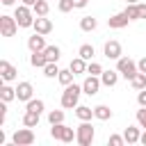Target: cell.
Segmentation results:
<instances>
[{"label": "cell", "mask_w": 146, "mask_h": 146, "mask_svg": "<svg viewBox=\"0 0 146 146\" xmlns=\"http://www.w3.org/2000/svg\"><path fill=\"white\" fill-rule=\"evenodd\" d=\"M80 94H82V84H73V82L66 84L64 91H62V98H59L62 107H64V110L78 107V105H80Z\"/></svg>", "instance_id": "1"}, {"label": "cell", "mask_w": 146, "mask_h": 146, "mask_svg": "<svg viewBox=\"0 0 146 146\" xmlns=\"http://www.w3.org/2000/svg\"><path fill=\"white\" fill-rule=\"evenodd\" d=\"M94 139H96V130H94V125H91L89 121H82V123L75 128V141H78L80 146H91Z\"/></svg>", "instance_id": "2"}, {"label": "cell", "mask_w": 146, "mask_h": 146, "mask_svg": "<svg viewBox=\"0 0 146 146\" xmlns=\"http://www.w3.org/2000/svg\"><path fill=\"white\" fill-rule=\"evenodd\" d=\"M14 18L18 21V25L21 27H32L34 25V18H36V14L32 11V7H27V5H18L16 7V11H14Z\"/></svg>", "instance_id": "3"}, {"label": "cell", "mask_w": 146, "mask_h": 146, "mask_svg": "<svg viewBox=\"0 0 146 146\" xmlns=\"http://www.w3.org/2000/svg\"><path fill=\"white\" fill-rule=\"evenodd\" d=\"M116 71H119L125 80H132V78L139 73V66H137V62L130 59V57H119V59H116Z\"/></svg>", "instance_id": "4"}, {"label": "cell", "mask_w": 146, "mask_h": 146, "mask_svg": "<svg viewBox=\"0 0 146 146\" xmlns=\"http://www.w3.org/2000/svg\"><path fill=\"white\" fill-rule=\"evenodd\" d=\"M50 137H52V139H57V141L71 144V141L75 139V130H73V128H68V125H64V123H55V125L50 128Z\"/></svg>", "instance_id": "5"}, {"label": "cell", "mask_w": 146, "mask_h": 146, "mask_svg": "<svg viewBox=\"0 0 146 146\" xmlns=\"http://www.w3.org/2000/svg\"><path fill=\"white\" fill-rule=\"evenodd\" d=\"M11 141L16 144V146H32L34 144V132H32V128H21V130H16L14 132V137H11Z\"/></svg>", "instance_id": "6"}, {"label": "cell", "mask_w": 146, "mask_h": 146, "mask_svg": "<svg viewBox=\"0 0 146 146\" xmlns=\"http://www.w3.org/2000/svg\"><path fill=\"white\" fill-rule=\"evenodd\" d=\"M21 25H18V21L14 18V16H0V34L2 36H14L16 34V30H18Z\"/></svg>", "instance_id": "7"}, {"label": "cell", "mask_w": 146, "mask_h": 146, "mask_svg": "<svg viewBox=\"0 0 146 146\" xmlns=\"http://www.w3.org/2000/svg\"><path fill=\"white\" fill-rule=\"evenodd\" d=\"M100 75H87L84 78V82H82V94H87V96H96L98 94V89H100Z\"/></svg>", "instance_id": "8"}, {"label": "cell", "mask_w": 146, "mask_h": 146, "mask_svg": "<svg viewBox=\"0 0 146 146\" xmlns=\"http://www.w3.org/2000/svg\"><path fill=\"white\" fill-rule=\"evenodd\" d=\"M103 55H105L107 59H119V57L123 55V50H121V43H119L116 39H110V41H105V46H103Z\"/></svg>", "instance_id": "9"}, {"label": "cell", "mask_w": 146, "mask_h": 146, "mask_svg": "<svg viewBox=\"0 0 146 146\" xmlns=\"http://www.w3.org/2000/svg\"><path fill=\"white\" fill-rule=\"evenodd\" d=\"M32 27H34V32H39V34H43V36H46V34H50V32H52V21H50V18H46V16H36Z\"/></svg>", "instance_id": "10"}, {"label": "cell", "mask_w": 146, "mask_h": 146, "mask_svg": "<svg viewBox=\"0 0 146 146\" xmlns=\"http://www.w3.org/2000/svg\"><path fill=\"white\" fill-rule=\"evenodd\" d=\"M16 98L23 100V103H27L30 98H34V87H32L30 82H18V87H16Z\"/></svg>", "instance_id": "11"}, {"label": "cell", "mask_w": 146, "mask_h": 146, "mask_svg": "<svg viewBox=\"0 0 146 146\" xmlns=\"http://www.w3.org/2000/svg\"><path fill=\"white\" fill-rule=\"evenodd\" d=\"M0 75H2V80H5V82H11V80H16L18 71H16V66H14V64H9L7 59H2V62H0Z\"/></svg>", "instance_id": "12"}, {"label": "cell", "mask_w": 146, "mask_h": 146, "mask_svg": "<svg viewBox=\"0 0 146 146\" xmlns=\"http://www.w3.org/2000/svg\"><path fill=\"white\" fill-rule=\"evenodd\" d=\"M27 48H30V52H39V50H46V39H43V34L34 32V34L27 39Z\"/></svg>", "instance_id": "13"}, {"label": "cell", "mask_w": 146, "mask_h": 146, "mask_svg": "<svg viewBox=\"0 0 146 146\" xmlns=\"http://www.w3.org/2000/svg\"><path fill=\"white\" fill-rule=\"evenodd\" d=\"M128 23H130V18L125 16V11L114 14V16H110V18H107V25H110L112 30H121V27H125Z\"/></svg>", "instance_id": "14"}, {"label": "cell", "mask_w": 146, "mask_h": 146, "mask_svg": "<svg viewBox=\"0 0 146 146\" xmlns=\"http://www.w3.org/2000/svg\"><path fill=\"white\" fill-rule=\"evenodd\" d=\"M141 128V125H139ZM139 128L137 125H128L125 130H123V137H125V144H137L139 141V137H141V132H139Z\"/></svg>", "instance_id": "15"}, {"label": "cell", "mask_w": 146, "mask_h": 146, "mask_svg": "<svg viewBox=\"0 0 146 146\" xmlns=\"http://www.w3.org/2000/svg\"><path fill=\"white\" fill-rule=\"evenodd\" d=\"M87 64H89V62H87V59H82V57L78 55L75 59H71L68 68H71V71H73L75 75H80V73H87Z\"/></svg>", "instance_id": "16"}, {"label": "cell", "mask_w": 146, "mask_h": 146, "mask_svg": "<svg viewBox=\"0 0 146 146\" xmlns=\"http://www.w3.org/2000/svg\"><path fill=\"white\" fill-rule=\"evenodd\" d=\"M119 75H121L119 71H103V73H100V82H103L105 87H114V84L119 82Z\"/></svg>", "instance_id": "17"}, {"label": "cell", "mask_w": 146, "mask_h": 146, "mask_svg": "<svg viewBox=\"0 0 146 146\" xmlns=\"http://www.w3.org/2000/svg\"><path fill=\"white\" fill-rule=\"evenodd\" d=\"M30 64H32L34 68H43V66L48 64V57H46V52H43V50H39V52H32V55H30Z\"/></svg>", "instance_id": "18"}, {"label": "cell", "mask_w": 146, "mask_h": 146, "mask_svg": "<svg viewBox=\"0 0 146 146\" xmlns=\"http://www.w3.org/2000/svg\"><path fill=\"white\" fill-rule=\"evenodd\" d=\"M39 119H41L39 112H30V110H25V114H23V125H27V128H36V125H39Z\"/></svg>", "instance_id": "19"}, {"label": "cell", "mask_w": 146, "mask_h": 146, "mask_svg": "<svg viewBox=\"0 0 146 146\" xmlns=\"http://www.w3.org/2000/svg\"><path fill=\"white\" fill-rule=\"evenodd\" d=\"M98 27V21L94 18V16H84V18H80V30L82 32H94Z\"/></svg>", "instance_id": "20"}, {"label": "cell", "mask_w": 146, "mask_h": 146, "mask_svg": "<svg viewBox=\"0 0 146 146\" xmlns=\"http://www.w3.org/2000/svg\"><path fill=\"white\" fill-rule=\"evenodd\" d=\"M75 116H78L80 121H91V116H94V107L78 105V107H75Z\"/></svg>", "instance_id": "21"}, {"label": "cell", "mask_w": 146, "mask_h": 146, "mask_svg": "<svg viewBox=\"0 0 146 146\" xmlns=\"http://www.w3.org/2000/svg\"><path fill=\"white\" fill-rule=\"evenodd\" d=\"M94 116H96L98 121H107V119H112V110H110L107 105H96V107H94Z\"/></svg>", "instance_id": "22"}, {"label": "cell", "mask_w": 146, "mask_h": 146, "mask_svg": "<svg viewBox=\"0 0 146 146\" xmlns=\"http://www.w3.org/2000/svg\"><path fill=\"white\" fill-rule=\"evenodd\" d=\"M25 110H30V112H39V114H41V112L46 110V103H43L41 98H30V100L25 103Z\"/></svg>", "instance_id": "23"}, {"label": "cell", "mask_w": 146, "mask_h": 146, "mask_svg": "<svg viewBox=\"0 0 146 146\" xmlns=\"http://www.w3.org/2000/svg\"><path fill=\"white\" fill-rule=\"evenodd\" d=\"M78 55H80L82 59L91 62V59H94V55H96V50H94V46H91V43H82V46H80V50H78Z\"/></svg>", "instance_id": "24"}, {"label": "cell", "mask_w": 146, "mask_h": 146, "mask_svg": "<svg viewBox=\"0 0 146 146\" xmlns=\"http://www.w3.org/2000/svg\"><path fill=\"white\" fill-rule=\"evenodd\" d=\"M32 11H34L36 16H48V11H50L48 0H36V2H34V7H32Z\"/></svg>", "instance_id": "25"}, {"label": "cell", "mask_w": 146, "mask_h": 146, "mask_svg": "<svg viewBox=\"0 0 146 146\" xmlns=\"http://www.w3.org/2000/svg\"><path fill=\"white\" fill-rule=\"evenodd\" d=\"M123 11H125V16L130 21H139V2H128V7Z\"/></svg>", "instance_id": "26"}, {"label": "cell", "mask_w": 146, "mask_h": 146, "mask_svg": "<svg viewBox=\"0 0 146 146\" xmlns=\"http://www.w3.org/2000/svg\"><path fill=\"white\" fill-rule=\"evenodd\" d=\"M16 98V89L14 87H9V84H5L2 89H0V100H5V103H11Z\"/></svg>", "instance_id": "27"}, {"label": "cell", "mask_w": 146, "mask_h": 146, "mask_svg": "<svg viewBox=\"0 0 146 146\" xmlns=\"http://www.w3.org/2000/svg\"><path fill=\"white\" fill-rule=\"evenodd\" d=\"M130 84H132V89H137V91H141V89H146V73H137L132 80H130Z\"/></svg>", "instance_id": "28"}, {"label": "cell", "mask_w": 146, "mask_h": 146, "mask_svg": "<svg viewBox=\"0 0 146 146\" xmlns=\"http://www.w3.org/2000/svg\"><path fill=\"white\" fill-rule=\"evenodd\" d=\"M59 71H62V68L57 66V62H48V64L43 66V75H46V78H57Z\"/></svg>", "instance_id": "29"}, {"label": "cell", "mask_w": 146, "mask_h": 146, "mask_svg": "<svg viewBox=\"0 0 146 146\" xmlns=\"http://www.w3.org/2000/svg\"><path fill=\"white\" fill-rule=\"evenodd\" d=\"M73 75H75V73H73L71 68H62V71H59V75H57V80H59V84H64V87H66V84H71V82H73Z\"/></svg>", "instance_id": "30"}, {"label": "cell", "mask_w": 146, "mask_h": 146, "mask_svg": "<svg viewBox=\"0 0 146 146\" xmlns=\"http://www.w3.org/2000/svg\"><path fill=\"white\" fill-rule=\"evenodd\" d=\"M46 57H48V62H57L59 59V55H62V50H59V46H46Z\"/></svg>", "instance_id": "31"}, {"label": "cell", "mask_w": 146, "mask_h": 146, "mask_svg": "<svg viewBox=\"0 0 146 146\" xmlns=\"http://www.w3.org/2000/svg\"><path fill=\"white\" fill-rule=\"evenodd\" d=\"M48 121H50V125H55V123H64V112H62V110H52V112H48Z\"/></svg>", "instance_id": "32"}, {"label": "cell", "mask_w": 146, "mask_h": 146, "mask_svg": "<svg viewBox=\"0 0 146 146\" xmlns=\"http://www.w3.org/2000/svg\"><path fill=\"white\" fill-rule=\"evenodd\" d=\"M87 73H89V75H100V73H103V66H100L98 62L91 59V62L87 64Z\"/></svg>", "instance_id": "33"}, {"label": "cell", "mask_w": 146, "mask_h": 146, "mask_svg": "<svg viewBox=\"0 0 146 146\" xmlns=\"http://www.w3.org/2000/svg\"><path fill=\"white\" fill-rule=\"evenodd\" d=\"M107 144H110V146H123V144H125V137H123V135H110Z\"/></svg>", "instance_id": "34"}, {"label": "cell", "mask_w": 146, "mask_h": 146, "mask_svg": "<svg viewBox=\"0 0 146 146\" xmlns=\"http://www.w3.org/2000/svg\"><path fill=\"white\" fill-rule=\"evenodd\" d=\"M57 9H59L62 14H66V11H71V9H75V5H73V0H59V5H57Z\"/></svg>", "instance_id": "35"}, {"label": "cell", "mask_w": 146, "mask_h": 146, "mask_svg": "<svg viewBox=\"0 0 146 146\" xmlns=\"http://www.w3.org/2000/svg\"><path fill=\"white\" fill-rule=\"evenodd\" d=\"M137 123H139L141 128H146V107L137 110Z\"/></svg>", "instance_id": "36"}, {"label": "cell", "mask_w": 146, "mask_h": 146, "mask_svg": "<svg viewBox=\"0 0 146 146\" xmlns=\"http://www.w3.org/2000/svg\"><path fill=\"white\" fill-rule=\"evenodd\" d=\"M137 103H139V107H146V89H141L137 94Z\"/></svg>", "instance_id": "37"}, {"label": "cell", "mask_w": 146, "mask_h": 146, "mask_svg": "<svg viewBox=\"0 0 146 146\" xmlns=\"http://www.w3.org/2000/svg\"><path fill=\"white\" fill-rule=\"evenodd\" d=\"M73 5H75V9H84L89 5V0H73Z\"/></svg>", "instance_id": "38"}, {"label": "cell", "mask_w": 146, "mask_h": 146, "mask_svg": "<svg viewBox=\"0 0 146 146\" xmlns=\"http://www.w3.org/2000/svg\"><path fill=\"white\" fill-rule=\"evenodd\" d=\"M137 66H139V71H141V73H146V57H141V59L137 62Z\"/></svg>", "instance_id": "39"}, {"label": "cell", "mask_w": 146, "mask_h": 146, "mask_svg": "<svg viewBox=\"0 0 146 146\" xmlns=\"http://www.w3.org/2000/svg\"><path fill=\"white\" fill-rule=\"evenodd\" d=\"M141 18H146V5L139 2V21H141Z\"/></svg>", "instance_id": "40"}, {"label": "cell", "mask_w": 146, "mask_h": 146, "mask_svg": "<svg viewBox=\"0 0 146 146\" xmlns=\"http://www.w3.org/2000/svg\"><path fill=\"white\" fill-rule=\"evenodd\" d=\"M139 144H144V146H146V128H144V132H141V137H139Z\"/></svg>", "instance_id": "41"}, {"label": "cell", "mask_w": 146, "mask_h": 146, "mask_svg": "<svg viewBox=\"0 0 146 146\" xmlns=\"http://www.w3.org/2000/svg\"><path fill=\"white\" fill-rule=\"evenodd\" d=\"M21 2H23V5H27V7H34V2H36V0H21Z\"/></svg>", "instance_id": "42"}, {"label": "cell", "mask_w": 146, "mask_h": 146, "mask_svg": "<svg viewBox=\"0 0 146 146\" xmlns=\"http://www.w3.org/2000/svg\"><path fill=\"white\" fill-rule=\"evenodd\" d=\"M0 2H2V5H5V7H11V5H14V2H16V0H0Z\"/></svg>", "instance_id": "43"}, {"label": "cell", "mask_w": 146, "mask_h": 146, "mask_svg": "<svg viewBox=\"0 0 146 146\" xmlns=\"http://www.w3.org/2000/svg\"><path fill=\"white\" fill-rule=\"evenodd\" d=\"M125 2H137V0H125Z\"/></svg>", "instance_id": "44"}]
</instances>
